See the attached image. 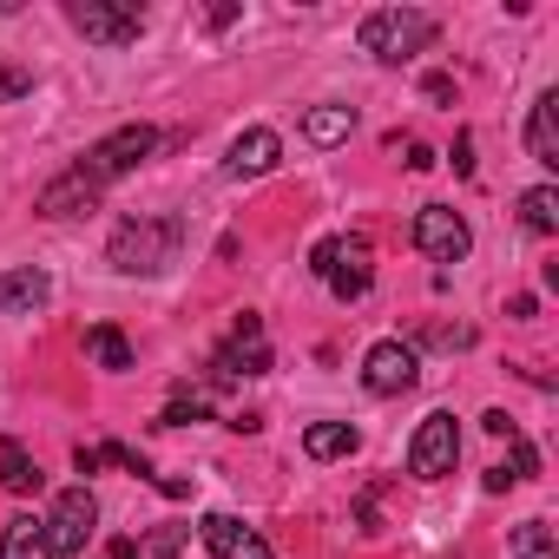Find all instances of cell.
Instances as JSON below:
<instances>
[{"label": "cell", "instance_id": "8992f818", "mask_svg": "<svg viewBox=\"0 0 559 559\" xmlns=\"http://www.w3.org/2000/svg\"><path fill=\"white\" fill-rule=\"evenodd\" d=\"M454 461H461V428H454L448 408H435L415 428V441H408V474L415 480H441V474H454Z\"/></svg>", "mask_w": 559, "mask_h": 559}, {"label": "cell", "instance_id": "277c9868", "mask_svg": "<svg viewBox=\"0 0 559 559\" xmlns=\"http://www.w3.org/2000/svg\"><path fill=\"white\" fill-rule=\"evenodd\" d=\"M93 520H99V500H93V487L80 480V487H67L60 500H53V513L40 520L47 526V546H53V559H80L86 552V539H93Z\"/></svg>", "mask_w": 559, "mask_h": 559}, {"label": "cell", "instance_id": "d4e9b609", "mask_svg": "<svg viewBox=\"0 0 559 559\" xmlns=\"http://www.w3.org/2000/svg\"><path fill=\"white\" fill-rule=\"evenodd\" d=\"M500 467H507V480H533V474H539V454H533V441H520V435H513V454H507Z\"/></svg>", "mask_w": 559, "mask_h": 559}, {"label": "cell", "instance_id": "52a82bcc", "mask_svg": "<svg viewBox=\"0 0 559 559\" xmlns=\"http://www.w3.org/2000/svg\"><path fill=\"white\" fill-rule=\"evenodd\" d=\"M415 250L435 257V263H461V257L474 250V230H467L461 211H448V204H421V211H415Z\"/></svg>", "mask_w": 559, "mask_h": 559}, {"label": "cell", "instance_id": "603a6c76", "mask_svg": "<svg viewBox=\"0 0 559 559\" xmlns=\"http://www.w3.org/2000/svg\"><path fill=\"white\" fill-rule=\"evenodd\" d=\"M204 415H211V402H204V395H178V402L158 415V428H185V421H204Z\"/></svg>", "mask_w": 559, "mask_h": 559}, {"label": "cell", "instance_id": "5bb4252c", "mask_svg": "<svg viewBox=\"0 0 559 559\" xmlns=\"http://www.w3.org/2000/svg\"><path fill=\"white\" fill-rule=\"evenodd\" d=\"M93 204H99V185L73 165V171H60V178L40 191V204H34V211H40V217H80V211H93Z\"/></svg>", "mask_w": 559, "mask_h": 559}, {"label": "cell", "instance_id": "4dcf8cb0", "mask_svg": "<svg viewBox=\"0 0 559 559\" xmlns=\"http://www.w3.org/2000/svg\"><path fill=\"white\" fill-rule=\"evenodd\" d=\"M428 99H454V80L448 73H428Z\"/></svg>", "mask_w": 559, "mask_h": 559}, {"label": "cell", "instance_id": "44dd1931", "mask_svg": "<svg viewBox=\"0 0 559 559\" xmlns=\"http://www.w3.org/2000/svg\"><path fill=\"white\" fill-rule=\"evenodd\" d=\"M520 224H526L533 237H552V230H559V191H552V185H533V191L520 198Z\"/></svg>", "mask_w": 559, "mask_h": 559}, {"label": "cell", "instance_id": "83f0119b", "mask_svg": "<svg viewBox=\"0 0 559 559\" xmlns=\"http://www.w3.org/2000/svg\"><path fill=\"white\" fill-rule=\"evenodd\" d=\"M480 421H487V435H507V441H513V435H520V421H513V415H507V408H487V415H480Z\"/></svg>", "mask_w": 559, "mask_h": 559}, {"label": "cell", "instance_id": "f546056e", "mask_svg": "<svg viewBox=\"0 0 559 559\" xmlns=\"http://www.w3.org/2000/svg\"><path fill=\"white\" fill-rule=\"evenodd\" d=\"M99 559H145V552H139V539H112V546H106Z\"/></svg>", "mask_w": 559, "mask_h": 559}, {"label": "cell", "instance_id": "5b68a950", "mask_svg": "<svg viewBox=\"0 0 559 559\" xmlns=\"http://www.w3.org/2000/svg\"><path fill=\"white\" fill-rule=\"evenodd\" d=\"M67 21H73L86 40H99V47H132V40L145 34V14L132 8V0H73Z\"/></svg>", "mask_w": 559, "mask_h": 559}, {"label": "cell", "instance_id": "6da1fadb", "mask_svg": "<svg viewBox=\"0 0 559 559\" xmlns=\"http://www.w3.org/2000/svg\"><path fill=\"white\" fill-rule=\"evenodd\" d=\"M178 243H185V224H178L171 211H152V217H126V224L112 230L106 257H112L119 276H158V270L178 263Z\"/></svg>", "mask_w": 559, "mask_h": 559}, {"label": "cell", "instance_id": "484cf974", "mask_svg": "<svg viewBox=\"0 0 559 559\" xmlns=\"http://www.w3.org/2000/svg\"><path fill=\"white\" fill-rule=\"evenodd\" d=\"M178 546H185V526H165V533H152V539H145L139 552H145V559H171Z\"/></svg>", "mask_w": 559, "mask_h": 559}, {"label": "cell", "instance_id": "4fadbf2b", "mask_svg": "<svg viewBox=\"0 0 559 559\" xmlns=\"http://www.w3.org/2000/svg\"><path fill=\"white\" fill-rule=\"evenodd\" d=\"M47 297H53V276L40 263H21V270L0 276V317H34Z\"/></svg>", "mask_w": 559, "mask_h": 559}, {"label": "cell", "instance_id": "2e32d148", "mask_svg": "<svg viewBox=\"0 0 559 559\" xmlns=\"http://www.w3.org/2000/svg\"><path fill=\"white\" fill-rule=\"evenodd\" d=\"M0 559H53L47 526H40L34 513H14V520H8V533H0Z\"/></svg>", "mask_w": 559, "mask_h": 559}, {"label": "cell", "instance_id": "4316f807", "mask_svg": "<svg viewBox=\"0 0 559 559\" xmlns=\"http://www.w3.org/2000/svg\"><path fill=\"white\" fill-rule=\"evenodd\" d=\"M330 263H336V237H323V243L310 250V276H330Z\"/></svg>", "mask_w": 559, "mask_h": 559}, {"label": "cell", "instance_id": "9a60e30c", "mask_svg": "<svg viewBox=\"0 0 559 559\" xmlns=\"http://www.w3.org/2000/svg\"><path fill=\"white\" fill-rule=\"evenodd\" d=\"M526 152L546 171H559V93H539L533 99V112H526Z\"/></svg>", "mask_w": 559, "mask_h": 559}, {"label": "cell", "instance_id": "30bf717a", "mask_svg": "<svg viewBox=\"0 0 559 559\" xmlns=\"http://www.w3.org/2000/svg\"><path fill=\"white\" fill-rule=\"evenodd\" d=\"M276 158H284V139H276L270 126H250V132L230 139L224 171H230V178H263V171H276Z\"/></svg>", "mask_w": 559, "mask_h": 559}, {"label": "cell", "instance_id": "e0dca14e", "mask_svg": "<svg viewBox=\"0 0 559 559\" xmlns=\"http://www.w3.org/2000/svg\"><path fill=\"white\" fill-rule=\"evenodd\" d=\"M356 132V106H310L304 112V139L310 145H343Z\"/></svg>", "mask_w": 559, "mask_h": 559}, {"label": "cell", "instance_id": "7c38bea8", "mask_svg": "<svg viewBox=\"0 0 559 559\" xmlns=\"http://www.w3.org/2000/svg\"><path fill=\"white\" fill-rule=\"evenodd\" d=\"M204 546L217 559H270V539L257 526H243L237 513H204Z\"/></svg>", "mask_w": 559, "mask_h": 559}, {"label": "cell", "instance_id": "ffe728a7", "mask_svg": "<svg viewBox=\"0 0 559 559\" xmlns=\"http://www.w3.org/2000/svg\"><path fill=\"white\" fill-rule=\"evenodd\" d=\"M86 356H93L99 369H112V376H126V369H132V343H126L112 323H93V330H86Z\"/></svg>", "mask_w": 559, "mask_h": 559}, {"label": "cell", "instance_id": "7a4b0ae2", "mask_svg": "<svg viewBox=\"0 0 559 559\" xmlns=\"http://www.w3.org/2000/svg\"><path fill=\"white\" fill-rule=\"evenodd\" d=\"M435 34H441V21L421 14V8H376V14H362V27H356L362 53H376L382 67H408L415 53L435 47Z\"/></svg>", "mask_w": 559, "mask_h": 559}, {"label": "cell", "instance_id": "8fae6325", "mask_svg": "<svg viewBox=\"0 0 559 559\" xmlns=\"http://www.w3.org/2000/svg\"><path fill=\"white\" fill-rule=\"evenodd\" d=\"M323 284H330L343 304H362V297H369L376 270H369V243H362V237H336V263H330Z\"/></svg>", "mask_w": 559, "mask_h": 559}, {"label": "cell", "instance_id": "f1b7e54d", "mask_svg": "<svg viewBox=\"0 0 559 559\" xmlns=\"http://www.w3.org/2000/svg\"><path fill=\"white\" fill-rule=\"evenodd\" d=\"M454 171H461V178H474V139H467V132L454 139Z\"/></svg>", "mask_w": 559, "mask_h": 559}, {"label": "cell", "instance_id": "ac0fdd59", "mask_svg": "<svg viewBox=\"0 0 559 559\" xmlns=\"http://www.w3.org/2000/svg\"><path fill=\"white\" fill-rule=\"evenodd\" d=\"M356 428L349 421H310L304 428V448H310V461H343V454H356Z\"/></svg>", "mask_w": 559, "mask_h": 559}, {"label": "cell", "instance_id": "7402d4cb", "mask_svg": "<svg viewBox=\"0 0 559 559\" xmlns=\"http://www.w3.org/2000/svg\"><path fill=\"white\" fill-rule=\"evenodd\" d=\"M507 552H513V559H559V539H552L546 520H520L513 539H507Z\"/></svg>", "mask_w": 559, "mask_h": 559}, {"label": "cell", "instance_id": "3957f363", "mask_svg": "<svg viewBox=\"0 0 559 559\" xmlns=\"http://www.w3.org/2000/svg\"><path fill=\"white\" fill-rule=\"evenodd\" d=\"M152 152H158V132H152V126H119V132H106V139H99V145H93V152L80 158V171H86V178H93V185L106 191L112 178L139 171V165H145Z\"/></svg>", "mask_w": 559, "mask_h": 559}, {"label": "cell", "instance_id": "d6986e66", "mask_svg": "<svg viewBox=\"0 0 559 559\" xmlns=\"http://www.w3.org/2000/svg\"><path fill=\"white\" fill-rule=\"evenodd\" d=\"M0 487L8 493H40V461L21 441H0Z\"/></svg>", "mask_w": 559, "mask_h": 559}, {"label": "cell", "instance_id": "ba28073f", "mask_svg": "<svg viewBox=\"0 0 559 559\" xmlns=\"http://www.w3.org/2000/svg\"><path fill=\"white\" fill-rule=\"evenodd\" d=\"M421 382V362H415V349L402 343V336H382L369 356H362V389L369 395H408Z\"/></svg>", "mask_w": 559, "mask_h": 559}, {"label": "cell", "instance_id": "9c48e42d", "mask_svg": "<svg viewBox=\"0 0 559 559\" xmlns=\"http://www.w3.org/2000/svg\"><path fill=\"white\" fill-rule=\"evenodd\" d=\"M217 369L224 376H270V343H263V317H237V330H230V343L217 349Z\"/></svg>", "mask_w": 559, "mask_h": 559}, {"label": "cell", "instance_id": "cb8c5ba5", "mask_svg": "<svg viewBox=\"0 0 559 559\" xmlns=\"http://www.w3.org/2000/svg\"><path fill=\"white\" fill-rule=\"evenodd\" d=\"M27 93H34V73L0 60V106H14V99H27Z\"/></svg>", "mask_w": 559, "mask_h": 559}, {"label": "cell", "instance_id": "1f68e13d", "mask_svg": "<svg viewBox=\"0 0 559 559\" xmlns=\"http://www.w3.org/2000/svg\"><path fill=\"white\" fill-rule=\"evenodd\" d=\"M408 171H435V152L428 145H408Z\"/></svg>", "mask_w": 559, "mask_h": 559}]
</instances>
